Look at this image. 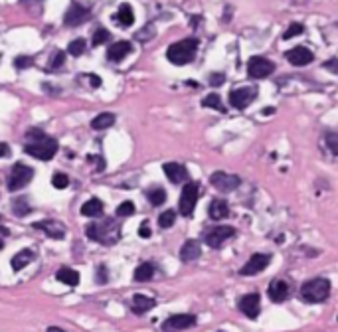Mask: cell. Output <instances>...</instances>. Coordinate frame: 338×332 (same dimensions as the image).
I'll use <instances>...</instances> for the list:
<instances>
[{
  "mask_svg": "<svg viewBox=\"0 0 338 332\" xmlns=\"http://www.w3.org/2000/svg\"><path fill=\"white\" fill-rule=\"evenodd\" d=\"M26 136L32 140L30 145H26V149H24L26 155H30V156H34L38 160H52L56 156V153L60 149L56 138L44 134L40 129H30Z\"/></svg>",
  "mask_w": 338,
  "mask_h": 332,
  "instance_id": "obj_1",
  "label": "cell"
},
{
  "mask_svg": "<svg viewBox=\"0 0 338 332\" xmlns=\"http://www.w3.org/2000/svg\"><path fill=\"white\" fill-rule=\"evenodd\" d=\"M85 233L91 242L103 245H115L121 240V225L115 218H101L85 227Z\"/></svg>",
  "mask_w": 338,
  "mask_h": 332,
  "instance_id": "obj_2",
  "label": "cell"
},
{
  "mask_svg": "<svg viewBox=\"0 0 338 332\" xmlns=\"http://www.w3.org/2000/svg\"><path fill=\"white\" fill-rule=\"evenodd\" d=\"M198 45H200V42L196 38H186V40L176 42L168 47L166 58L174 66H186V64H190L192 60H194V56L198 52Z\"/></svg>",
  "mask_w": 338,
  "mask_h": 332,
  "instance_id": "obj_3",
  "label": "cell"
},
{
  "mask_svg": "<svg viewBox=\"0 0 338 332\" xmlns=\"http://www.w3.org/2000/svg\"><path fill=\"white\" fill-rule=\"evenodd\" d=\"M328 295H330V281L324 277H315V279L303 283V287H301V299L311 305L326 301Z\"/></svg>",
  "mask_w": 338,
  "mask_h": 332,
  "instance_id": "obj_4",
  "label": "cell"
},
{
  "mask_svg": "<svg viewBox=\"0 0 338 332\" xmlns=\"http://www.w3.org/2000/svg\"><path fill=\"white\" fill-rule=\"evenodd\" d=\"M198 194H200L198 182H186L184 184L180 200H178L180 216H184V218H190L192 216V212H194V208H196V202H198Z\"/></svg>",
  "mask_w": 338,
  "mask_h": 332,
  "instance_id": "obj_5",
  "label": "cell"
},
{
  "mask_svg": "<svg viewBox=\"0 0 338 332\" xmlns=\"http://www.w3.org/2000/svg\"><path fill=\"white\" fill-rule=\"evenodd\" d=\"M32 178H34V168L26 166L24 162H16L12 166V172H10L8 190H10V192H18V190H22V188H26L30 184Z\"/></svg>",
  "mask_w": 338,
  "mask_h": 332,
  "instance_id": "obj_6",
  "label": "cell"
},
{
  "mask_svg": "<svg viewBox=\"0 0 338 332\" xmlns=\"http://www.w3.org/2000/svg\"><path fill=\"white\" fill-rule=\"evenodd\" d=\"M273 71H275V64L267 58H261V56L251 58L249 64H248V73H249L251 79H265Z\"/></svg>",
  "mask_w": 338,
  "mask_h": 332,
  "instance_id": "obj_7",
  "label": "cell"
},
{
  "mask_svg": "<svg viewBox=\"0 0 338 332\" xmlns=\"http://www.w3.org/2000/svg\"><path fill=\"white\" fill-rule=\"evenodd\" d=\"M210 184L218 190V192H233V190H237L239 188V184H241V180H239V176H235V174H227V172H214L212 176H210Z\"/></svg>",
  "mask_w": 338,
  "mask_h": 332,
  "instance_id": "obj_8",
  "label": "cell"
},
{
  "mask_svg": "<svg viewBox=\"0 0 338 332\" xmlns=\"http://www.w3.org/2000/svg\"><path fill=\"white\" fill-rule=\"evenodd\" d=\"M257 97V89L248 85V87H237L229 93V105H233L235 109H246L253 99Z\"/></svg>",
  "mask_w": 338,
  "mask_h": 332,
  "instance_id": "obj_9",
  "label": "cell"
},
{
  "mask_svg": "<svg viewBox=\"0 0 338 332\" xmlns=\"http://www.w3.org/2000/svg\"><path fill=\"white\" fill-rule=\"evenodd\" d=\"M89 16H91L89 8H85V6H83V4H79V2H71V4H69V8L66 10L64 24H66L68 28H75V26H79V24L87 22V20H89Z\"/></svg>",
  "mask_w": 338,
  "mask_h": 332,
  "instance_id": "obj_10",
  "label": "cell"
},
{
  "mask_svg": "<svg viewBox=\"0 0 338 332\" xmlns=\"http://www.w3.org/2000/svg\"><path fill=\"white\" fill-rule=\"evenodd\" d=\"M233 235H235V229L233 227H229V225H218L214 229H208V233L204 235V240H206V243L212 249H218V247H222L224 242H227L229 237H233Z\"/></svg>",
  "mask_w": 338,
  "mask_h": 332,
  "instance_id": "obj_11",
  "label": "cell"
},
{
  "mask_svg": "<svg viewBox=\"0 0 338 332\" xmlns=\"http://www.w3.org/2000/svg\"><path fill=\"white\" fill-rule=\"evenodd\" d=\"M237 307H239V310L244 312L248 318L255 320L259 316V310H261V299H259L257 293H249V295H244V297L239 299Z\"/></svg>",
  "mask_w": 338,
  "mask_h": 332,
  "instance_id": "obj_12",
  "label": "cell"
},
{
  "mask_svg": "<svg viewBox=\"0 0 338 332\" xmlns=\"http://www.w3.org/2000/svg\"><path fill=\"white\" fill-rule=\"evenodd\" d=\"M196 324V314H172L162 322V330H188Z\"/></svg>",
  "mask_w": 338,
  "mask_h": 332,
  "instance_id": "obj_13",
  "label": "cell"
},
{
  "mask_svg": "<svg viewBox=\"0 0 338 332\" xmlns=\"http://www.w3.org/2000/svg\"><path fill=\"white\" fill-rule=\"evenodd\" d=\"M34 229H42L47 237L52 240H64L66 237V225L58 220H42V221H36L34 223Z\"/></svg>",
  "mask_w": 338,
  "mask_h": 332,
  "instance_id": "obj_14",
  "label": "cell"
},
{
  "mask_svg": "<svg viewBox=\"0 0 338 332\" xmlns=\"http://www.w3.org/2000/svg\"><path fill=\"white\" fill-rule=\"evenodd\" d=\"M271 263V257L265 253H255L249 257V261L241 267V275H259L261 271H265Z\"/></svg>",
  "mask_w": 338,
  "mask_h": 332,
  "instance_id": "obj_15",
  "label": "cell"
},
{
  "mask_svg": "<svg viewBox=\"0 0 338 332\" xmlns=\"http://www.w3.org/2000/svg\"><path fill=\"white\" fill-rule=\"evenodd\" d=\"M285 58L289 60V64H293L297 67H303V66H309L315 60V54L309 50V47H305V45H297V47H293V50H289L285 54Z\"/></svg>",
  "mask_w": 338,
  "mask_h": 332,
  "instance_id": "obj_16",
  "label": "cell"
},
{
  "mask_svg": "<svg viewBox=\"0 0 338 332\" xmlns=\"http://www.w3.org/2000/svg\"><path fill=\"white\" fill-rule=\"evenodd\" d=\"M131 50H133L131 42H127V40L115 42V44L109 45V50H107V60L113 62V64H119V62H123L131 54Z\"/></svg>",
  "mask_w": 338,
  "mask_h": 332,
  "instance_id": "obj_17",
  "label": "cell"
},
{
  "mask_svg": "<svg viewBox=\"0 0 338 332\" xmlns=\"http://www.w3.org/2000/svg\"><path fill=\"white\" fill-rule=\"evenodd\" d=\"M162 170H164L166 178H168L172 184H182V182H188V178H190L186 166H184V164H178V162H166V164L162 166Z\"/></svg>",
  "mask_w": 338,
  "mask_h": 332,
  "instance_id": "obj_18",
  "label": "cell"
},
{
  "mask_svg": "<svg viewBox=\"0 0 338 332\" xmlns=\"http://www.w3.org/2000/svg\"><path fill=\"white\" fill-rule=\"evenodd\" d=\"M267 295L273 303H283L287 297H289V285L281 279H275L269 283V289H267Z\"/></svg>",
  "mask_w": 338,
  "mask_h": 332,
  "instance_id": "obj_19",
  "label": "cell"
},
{
  "mask_svg": "<svg viewBox=\"0 0 338 332\" xmlns=\"http://www.w3.org/2000/svg\"><path fill=\"white\" fill-rule=\"evenodd\" d=\"M202 255V247L196 240H188L182 247H180V261L190 263V261H196Z\"/></svg>",
  "mask_w": 338,
  "mask_h": 332,
  "instance_id": "obj_20",
  "label": "cell"
},
{
  "mask_svg": "<svg viewBox=\"0 0 338 332\" xmlns=\"http://www.w3.org/2000/svg\"><path fill=\"white\" fill-rule=\"evenodd\" d=\"M34 259H36V251H32V249H22V251H18V253L10 259L12 271H14V273L22 271V269H24L26 265H30Z\"/></svg>",
  "mask_w": 338,
  "mask_h": 332,
  "instance_id": "obj_21",
  "label": "cell"
},
{
  "mask_svg": "<svg viewBox=\"0 0 338 332\" xmlns=\"http://www.w3.org/2000/svg\"><path fill=\"white\" fill-rule=\"evenodd\" d=\"M157 305V301L153 299V297H147V295H135L133 297V310L136 312V314H144L147 310H151L153 307Z\"/></svg>",
  "mask_w": 338,
  "mask_h": 332,
  "instance_id": "obj_22",
  "label": "cell"
},
{
  "mask_svg": "<svg viewBox=\"0 0 338 332\" xmlns=\"http://www.w3.org/2000/svg\"><path fill=\"white\" fill-rule=\"evenodd\" d=\"M56 279H58L60 283L68 285V287H75V285H79V281H81L79 273L73 271L71 267H62V269L56 273Z\"/></svg>",
  "mask_w": 338,
  "mask_h": 332,
  "instance_id": "obj_23",
  "label": "cell"
},
{
  "mask_svg": "<svg viewBox=\"0 0 338 332\" xmlns=\"http://www.w3.org/2000/svg\"><path fill=\"white\" fill-rule=\"evenodd\" d=\"M208 214H210L212 220H224V218L229 216V206H227L225 200H220V198L212 200V204L208 206Z\"/></svg>",
  "mask_w": 338,
  "mask_h": 332,
  "instance_id": "obj_24",
  "label": "cell"
},
{
  "mask_svg": "<svg viewBox=\"0 0 338 332\" xmlns=\"http://www.w3.org/2000/svg\"><path fill=\"white\" fill-rule=\"evenodd\" d=\"M103 214V202L99 198H91L81 206V216L85 218H99Z\"/></svg>",
  "mask_w": 338,
  "mask_h": 332,
  "instance_id": "obj_25",
  "label": "cell"
},
{
  "mask_svg": "<svg viewBox=\"0 0 338 332\" xmlns=\"http://www.w3.org/2000/svg\"><path fill=\"white\" fill-rule=\"evenodd\" d=\"M115 20L123 26V28H127V26H133V22H135V12H133V6L131 4H121L119 6V10H117V14H115Z\"/></svg>",
  "mask_w": 338,
  "mask_h": 332,
  "instance_id": "obj_26",
  "label": "cell"
},
{
  "mask_svg": "<svg viewBox=\"0 0 338 332\" xmlns=\"http://www.w3.org/2000/svg\"><path fill=\"white\" fill-rule=\"evenodd\" d=\"M113 123H115V115L113 113H101V115H97V117L91 121V129L93 131H105Z\"/></svg>",
  "mask_w": 338,
  "mask_h": 332,
  "instance_id": "obj_27",
  "label": "cell"
},
{
  "mask_svg": "<svg viewBox=\"0 0 338 332\" xmlns=\"http://www.w3.org/2000/svg\"><path fill=\"white\" fill-rule=\"evenodd\" d=\"M155 275V265L153 263H140L135 269V281L136 283H144V281H151Z\"/></svg>",
  "mask_w": 338,
  "mask_h": 332,
  "instance_id": "obj_28",
  "label": "cell"
},
{
  "mask_svg": "<svg viewBox=\"0 0 338 332\" xmlns=\"http://www.w3.org/2000/svg\"><path fill=\"white\" fill-rule=\"evenodd\" d=\"M12 212H14V216H18V218H24V216H28V214L32 212V206H30L28 198H26V196L14 198V202H12Z\"/></svg>",
  "mask_w": 338,
  "mask_h": 332,
  "instance_id": "obj_29",
  "label": "cell"
},
{
  "mask_svg": "<svg viewBox=\"0 0 338 332\" xmlns=\"http://www.w3.org/2000/svg\"><path fill=\"white\" fill-rule=\"evenodd\" d=\"M202 105L208 107V109H216V111H220V113H225V107H224V103H222V99H220L218 93L206 95V97L202 99Z\"/></svg>",
  "mask_w": 338,
  "mask_h": 332,
  "instance_id": "obj_30",
  "label": "cell"
},
{
  "mask_svg": "<svg viewBox=\"0 0 338 332\" xmlns=\"http://www.w3.org/2000/svg\"><path fill=\"white\" fill-rule=\"evenodd\" d=\"M111 40V32L107 30V28H103V26H99V28H95V32L91 34V44L97 47V45H101V44H105V42H109Z\"/></svg>",
  "mask_w": 338,
  "mask_h": 332,
  "instance_id": "obj_31",
  "label": "cell"
},
{
  "mask_svg": "<svg viewBox=\"0 0 338 332\" xmlns=\"http://www.w3.org/2000/svg\"><path fill=\"white\" fill-rule=\"evenodd\" d=\"M147 198L153 206H162L166 202V192H164V188H151L147 192Z\"/></svg>",
  "mask_w": 338,
  "mask_h": 332,
  "instance_id": "obj_32",
  "label": "cell"
},
{
  "mask_svg": "<svg viewBox=\"0 0 338 332\" xmlns=\"http://www.w3.org/2000/svg\"><path fill=\"white\" fill-rule=\"evenodd\" d=\"M157 36V28L153 26V24H147L142 30H138L136 34H135V40H138V42H149V40H153Z\"/></svg>",
  "mask_w": 338,
  "mask_h": 332,
  "instance_id": "obj_33",
  "label": "cell"
},
{
  "mask_svg": "<svg viewBox=\"0 0 338 332\" xmlns=\"http://www.w3.org/2000/svg\"><path fill=\"white\" fill-rule=\"evenodd\" d=\"M85 40L83 38H77V40H71L69 42V45H68V54H71V56H81L83 52H85Z\"/></svg>",
  "mask_w": 338,
  "mask_h": 332,
  "instance_id": "obj_34",
  "label": "cell"
},
{
  "mask_svg": "<svg viewBox=\"0 0 338 332\" xmlns=\"http://www.w3.org/2000/svg\"><path fill=\"white\" fill-rule=\"evenodd\" d=\"M64 64H66V52H62V50H56L54 54H52V60H50V66H47V69H60V67H64Z\"/></svg>",
  "mask_w": 338,
  "mask_h": 332,
  "instance_id": "obj_35",
  "label": "cell"
},
{
  "mask_svg": "<svg viewBox=\"0 0 338 332\" xmlns=\"http://www.w3.org/2000/svg\"><path fill=\"white\" fill-rule=\"evenodd\" d=\"M174 221H176V212L174 210H166L158 216V225L160 227H172Z\"/></svg>",
  "mask_w": 338,
  "mask_h": 332,
  "instance_id": "obj_36",
  "label": "cell"
},
{
  "mask_svg": "<svg viewBox=\"0 0 338 332\" xmlns=\"http://www.w3.org/2000/svg\"><path fill=\"white\" fill-rule=\"evenodd\" d=\"M52 184H54L56 190H66V188L69 186V178H68V174H64V172H56V174L52 176Z\"/></svg>",
  "mask_w": 338,
  "mask_h": 332,
  "instance_id": "obj_37",
  "label": "cell"
},
{
  "mask_svg": "<svg viewBox=\"0 0 338 332\" xmlns=\"http://www.w3.org/2000/svg\"><path fill=\"white\" fill-rule=\"evenodd\" d=\"M115 214H117V218H129V216H133V214H135V204H133V202H129V200H127V202H123V204H119Z\"/></svg>",
  "mask_w": 338,
  "mask_h": 332,
  "instance_id": "obj_38",
  "label": "cell"
},
{
  "mask_svg": "<svg viewBox=\"0 0 338 332\" xmlns=\"http://www.w3.org/2000/svg\"><path fill=\"white\" fill-rule=\"evenodd\" d=\"M305 32V26L301 24V22H295V24H291L289 26L285 32H283V38L285 40H291V38H295V36H299V34H303Z\"/></svg>",
  "mask_w": 338,
  "mask_h": 332,
  "instance_id": "obj_39",
  "label": "cell"
},
{
  "mask_svg": "<svg viewBox=\"0 0 338 332\" xmlns=\"http://www.w3.org/2000/svg\"><path fill=\"white\" fill-rule=\"evenodd\" d=\"M324 142H326V147L330 149V153L338 156V133H326L324 134Z\"/></svg>",
  "mask_w": 338,
  "mask_h": 332,
  "instance_id": "obj_40",
  "label": "cell"
},
{
  "mask_svg": "<svg viewBox=\"0 0 338 332\" xmlns=\"http://www.w3.org/2000/svg\"><path fill=\"white\" fill-rule=\"evenodd\" d=\"M34 66V60L30 56H18L14 58V67L16 69H26V67H32Z\"/></svg>",
  "mask_w": 338,
  "mask_h": 332,
  "instance_id": "obj_41",
  "label": "cell"
},
{
  "mask_svg": "<svg viewBox=\"0 0 338 332\" xmlns=\"http://www.w3.org/2000/svg\"><path fill=\"white\" fill-rule=\"evenodd\" d=\"M107 281H109V273H107V265H99L97 267V283L99 285H107Z\"/></svg>",
  "mask_w": 338,
  "mask_h": 332,
  "instance_id": "obj_42",
  "label": "cell"
},
{
  "mask_svg": "<svg viewBox=\"0 0 338 332\" xmlns=\"http://www.w3.org/2000/svg\"><path fill=\"white\" fill-rule=\"evenodd\" d=\"M224 81H225V75L220 73V71H216V73L210 75V85H212V87H220Z\"/></svg>",
  "mask_w": 338,
  "mask_h": 332,
  "instance_id": "obj_43",
  "label": "cell"
},
{
  "mask_svg": "<svg viewBox=\"0 0 338 332\" xmlns=\"http://www.w3.org/2000/svg\"><path fill=\"white\" fill-rule=\"evenodd\" d=\"M138 235L142 237V240H149V237L153 235V231H151V225H149V221H144L140 227H138Z\"/></svg>",
  "mask_w": 338,
  "mask_h": 332,
  "instance_id": "obj_44",
  "label": "cell"
},
{
  "mask_svg": "<svg viewBox=\"0 0 338 332\" xmlns=\"http://www.w3.org/2000/svg\"><path fill=\"white\" fill-rule=\"evenodd\" d=\"M322 67L338 75V58H332V60H328V62H324V64H322Z\"/></svg>",
  "mask_w": 338,
  "mask_h": 332,
  "instance_id": "obj_45",
  "label": "cell"
},
{
  "mask_svg": "<svg viewBox=\"0 0 338 332\" xmlns=\"http://www.w3.org/2000/svg\"><path fill=\"white\" fill-rule=\"evenodd\" d=\"M87 77H89V83H91V87H99V85H101V77H99V75L87 73Z\"/></svg>",
  "mask_w": 338,
  "mask_h": 332,
  "instance_id": "obj_46",
  "label": "cell"
},
{
  "mask_svg": "<svg viewBox=\"0 0 338 332\" xmlns=\"http://www.w3.org/2000/svg\"><path fill=\"white\" fill-rule=\"evenodd\" d=\"M8 155H10V147L6 142H0V158H6Z\"/></svg>",
  "mask_w": 338,
  "mask_h": 332,
  "instance_id": "obj_47",
  "label": "cell"
},
{
  "mask_svg": "<svg viewBox=\"0 0 338 332\" xmlns=\"http://www.w3.org/2000/svg\"><path fill=\"white\" fill-rule=\"evenodd\" d=\"M271 113H275V109H273V107H267V109H263V115H271Z\"/></svg>",
  "mask_w": 338,
  "mask_h": 332,
  "instance_id": "obj_48",
  "label": "cell"
},
{
  "mask_svg": "<svg viewBox=\"0 0 338 332\" xmlns=\"http://www.w3.org/2000/svg\"><path fill=\"white\" fill-rule=\"evenodd\" d=\"M47 330H50V332H62V328H60V326H50Z\"/></svg>",
  "mask_w": 338,
  "mask_h": 332,
  "instance_id": "obj_49",
  "label": "cell"
},
{
  "mask_svg": "<svg viewBox=\"0 0 338 332\" xmlns=\"http://www.w3.org/2000/svg\"><path fill=\"white\" fill-rule=\"evenodd\" d=\"M2 249H4V242H2V240H0V251H2Z\"/></svg>",
  "mask_w": 338,
  "mask_h": 332,
  "instance_id": "obj_50",
  "label": "cell"
}]
</instances>
